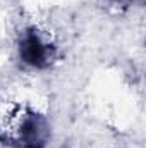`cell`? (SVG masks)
I'll use <instances>...</instances> for the list:
<instances>
[{"label": "cell", "instance_id": "3", "mask_svg": "<svg viewBox=\"0 0 146 148\" xmlns=\"http://www.w3.org/2000/svg\"><path fill=\"white\" fill-rule=\"evenodd\" d=\"M105 2L110 5H115V7H127L131 0H105Z\"/></svg>", "mask_w": 146, "mask_h": 148}, {"label": "cell", "instance_id": "2", "mask_svg": "<svg viewBox=\"0 0 146 148\" xmlns=\"http://www.w3.org/2000/svg\"><path fill=\"white\" fill-rule=\"evenodd\" d=\"M19 55L24 64L36 69H43V67H48L55 59V48L48 40L43 38L41 33L31 28L21 36Z\"/></svg>", "mask_w": 146, "mask_h": 148}, {"label": "cell", "instance_id": "1", "mask_svg": "<svg viewBox=\"0 0 146 148\" xmlns=\"http://www.w3.org/2000/svg\"><path fill=\"white\" fill-rule=\"evenodd\" d=\"M50 127L35 110L12 107L0 115V140L17 148H45Z\"/></svg>", "mask_w": 146, "mask_h": 148}]
</instances>
